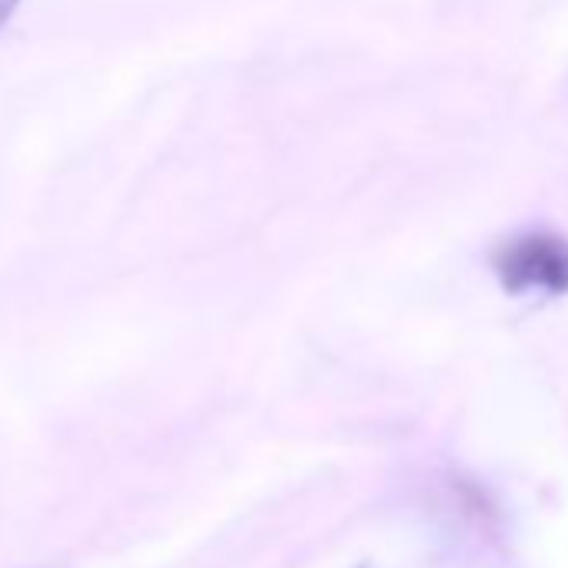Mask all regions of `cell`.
<instances>
[{
  "instance_id": "cell-1",
  "label": "cell",
  "mask_w": 568,
  "mask_h": 568,
  "mask_svg": "<svg viewBox=\"0 0 568 568\" xmlns=\"http://www.w3.org/2000/svg\"><path fill=\"white\" fill-rule=\"evenodd\" d=\"M495 274L508 295H568V237L528 231L495 251Z\"/></svg>"
},
{
  "instance_id": "cell-2",
  "label": "cell",
  "mask_w": 568,
  "mask_h": 568,
  "mask_svg": "<svg viewBox=\"0 0 568 568\" xmlns=\"http://www.w3.org/2000/svg\"><path fill=\"white\" fill-rule=\"evenodd\" d=\"M18 8H21V0H0V31L8 28V21L18 14Z\"/></svg>"
}]
</instances>
